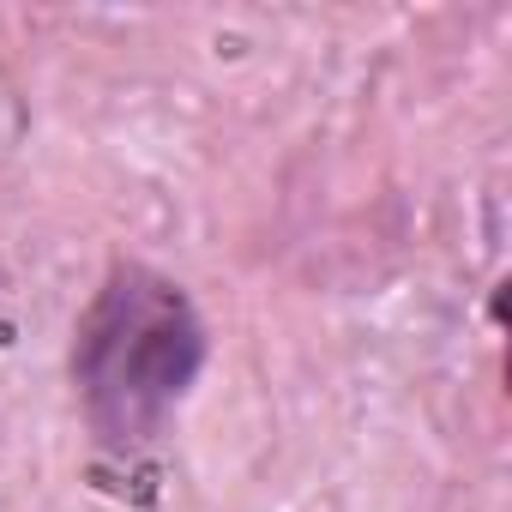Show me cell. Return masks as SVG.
Here are the masks:
<instances>
[{"label":"cell","mask_w":512,"mask_h":512,"mask_svg":"<svg viewBox=\"0 0 512 512\" xmlns=\"http://www.w3.org/2000/svg\"><path fill=\"white\" fill-rule=\"evenodd\" d=\"M205 356L211 332L193 296L145 260H115L73 320L67 350V380L91 440L109 458H145L199 386Z\"/></svg>","instance_id":"1"}]
</instances>
